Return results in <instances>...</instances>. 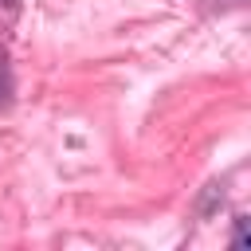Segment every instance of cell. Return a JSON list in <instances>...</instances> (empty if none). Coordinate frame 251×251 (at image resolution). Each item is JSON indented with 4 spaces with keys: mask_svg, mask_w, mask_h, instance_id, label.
<instances>
[{
    "mask_svg": "<svg viewBox=\"0 0 251 251\" xmlns=\"http://www.w3.org/2000/svg\"><path fill=\"white\" fill-rule=\"evenodd\" d=\"M231 243H235V247H247V220H243V216H235V235H231Z\"/></svg>",
    "mask_w": 251,
    "mask_h": 251,
    "instance_id": "1",
    "label": "cell"
}]
</instances>
